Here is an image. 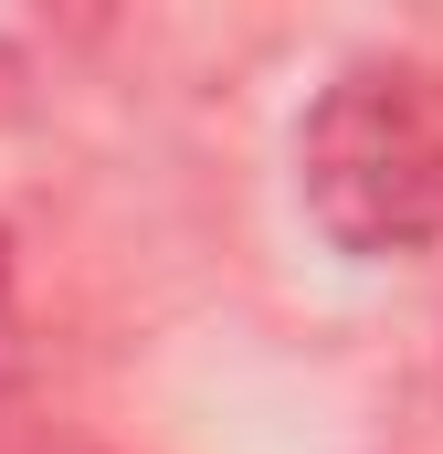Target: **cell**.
<instances>
[{"instance_id":"1","label":"cell","mask_w":443,"mask_h":454,"mask_svg":"<svg viewBox=\"0 0 443 454\" xmlns=\"http://www.w3.org/2000/svg\"><path fill=\"white\" fill-rule=\"evenodd\" d=\"M307 223L348 264H412L443 243V74L412 53L348 64L296 127Z\"/></svg>"}]
</instances>
